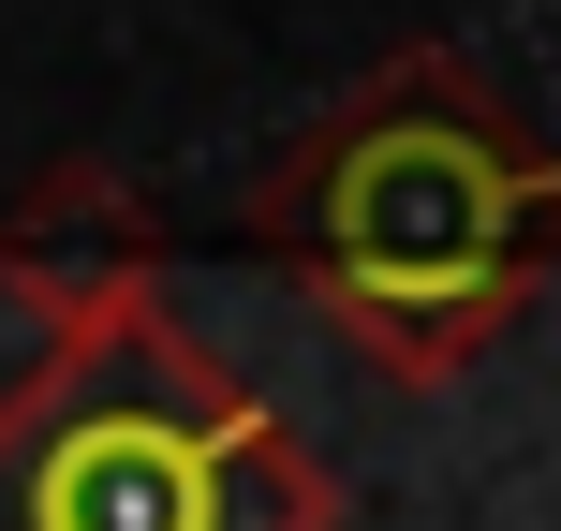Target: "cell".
Returning <instances> with one entry per match:
<instances>
[{"instance_id":"6da1fadb","label":"cell","mask_w":561,"mask_h":531,"mask_svg":"<svg viewBox=\"0 0 561 531\" xmlns=\"http://www.w3.org/2000/svg\"><path fill=\"white\" fill-rule=\"evenodd\" d=\"M266 222L340 339H369L385 369H458L517 325L561 236V148L458 59H399L296 148Z\"/></svg>"},{"instance_id":"7a4b0ae2","label":"cell","mask_w":561,"mask_h":531,"mask_svg":"<svg viewBox=\"0 0 561 531\" xmlns=\"http://www.w3.org/2000/svg\"><path fill=\"white\" fill-rule=\"evenodd\" d=\"M310 443L163 296H75L0 384V531H325Z\"/></svg>"}]
</instances>
